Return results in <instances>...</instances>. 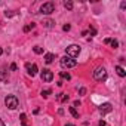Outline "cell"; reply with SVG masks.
I'll return each mask as SVG.
<instances>
[{
  "label": "cell",
  "instance_id": "cell-26",
  "mask_svg": "<svg viewBox=\"0 0 126 126\" xmlns=\"http://www.w3.org/2000/svg\"><path fill=\"white\" fill-rule=\"evenodd\" d=\"M79 94H80V95H85V94H86V89H85V88H80Z\"/></svg>",
  "mask_w": 126,
  "mask_h": 126
},
{
  "label": "cell",
  "instance_id": "cell-15",
  "mask_svg": "<svg viewBox=\"0 0 126 126\" xmlns=\"http://www.w3.org/2000/svg\"><path fill=\"white\" fill-rule=\"evenodd\" d=\"M73 6H74V5H73L71 0H65V2H64V8H65V9L71 11V9H73Z\"/></svg>",
  "mask_w": 126,
  "mask_h": 126
},
{
  "label": "cell",
  "instance_id": "cell-3",
  "mask_svg": "<svg viewBox=\"0 0 126 126\" xmlns=\"http://www.w3.org/2000/svg\"><path fill=\"white\" fill-rule=\"evenodd\" d=\"M80 50H82V49H80L79 45H70V46H67V49H65L68 58H77V56L80 55Z\"/></svg>",
  "mask_w": 126,
  "mask_h": 126
},
{
  "label": "cell",
  "instance_id": "cell-10",
  "mask_svg": "<svg viewBox=\"0 0 126 126\" xmlns=\"http://www.w3.org/2000/svg\"><path fill=\"white\" fill-rule=\"evenodd\" d=\"M56 99L59 102H67L68 101V95H65V94H58L56 95Z\"/></svg>",
  "mask_w": 126,
  "mask_h": 126
},
{
  "label": "cell",
  "instance_id": "cell-11",
  "mask_svg": "<svg viewBox=\"0 0 126 126\" xmlns=\"http://www.w3.org/2000/svg\"><path fill=\"white\" fill-rule=\"evenodd\" d=\"M53 59H55V55H53V53H46V55H45V62H46V64L53 62Z\"/></svg>",
  "mask_w": 126,
  "mask_h": 126
},
{
  "label": "cell",
  "instance_id": "cell-22",
  "mask_svg": "<svg viewBox=\"0 0 126 126\" xmlns=\"http://www.w3.org/2000/svg\"><path fill=\"white\" fill-rule=\"evenodd\" d=\"M89 33H91V36H96V28L95 27H89Z\"/></svg>",
  "mask_w": 126,
  "mask_h": 126
},
{
  "label": "cell",
  "instance_id": "cell-32",
  "mask_svg": "<svg viewBox=\"0 0 126 126\" xmlns=\"http://www.w3.org/2000/svg\"><path fill=\"white\" fill-rule=\"evenodd\" d=\"M2 53H3V49H2V47H0V55H2Z\"/></svg>",
  "mask_w": 126,
  "mask_h": 126
},
{
  "label": "cell",
  "instance_id": "cell-8",
  "mask_svg": "<svg viewBox=\"0 0 126 126\" xmlns=\"http://www.w3.org/2000/svg\"><path fill=\"white\" fill-rule=\"evenodd\" d=\"M98 110H99L101 114H107V113H110V111L113 110V107H111L110 102H104V104H101V105L98 107Z\"/></svg>",
  "mask_w": 126,
  "mask_h": 126
},
{
  "label": "cell",
  "instance_id": "cell-31",
  "mask_svg": "<svg viewBox=\"0 0 126 126\" xmlns=\"http://www.w3.org/2000/svg\"><path fill=\"white\" fill-rule=\"evenodd\" d=\"M65 126H74V125H71V123H67V125H65Z\"/></svg>",
  "mask_w": 126,
  "mask_h": 126
},
{
  "label": "cell",
  "instance_id": "cell-19",
  "mask_svg": "<svg viewBox=\"0 0 126 126\" xmlns=\"http://www.w3.org/2000/svg\"><path fill=\"white\" fill-rule=\"evenodd\" d=\"M33 50H34V53H37V55H42V53H43V47H40V46H34Z\"/></svg>",
  "mask_w": 126,
  "mask_h": 126
},
{
  "label": "cell",
  "instance_id": "cell-23",
  "mask_svg": "<svg viewBox=\"0 0 126 126\" xmlns=\"http://www.w3.org/2000/svg\"><path fill=\"white\" fill-rule=\"evenodd\" d=\"M15 14H16V12H14V11H9V12H5V16H6V18H11V16H14Z\"/></svg>",
  "mask_w": 126,
  "mask_h": 126
},
{
  "label": "cell",
  "instance_id": "cell-17",
  "mask_svg": "<svg viewBox=\"0 0 126 126\" xmlns=\"http://www.w3.org/2000/svg\"><path fill=\"white\" fill-rule=\"evenodd\" d=\"M59 76H61V79H64V80H70V79H71V76H70L68 73H65V71H61Z\"/></svg>",
  "mask_w": 126,
  "mask_h": 126
},
{
  "label": "cell",
  "instance_id": "cell-30",
  "mask_svg": "<svg viewBox=\"0 0 126 126\" xmlns=\"http://www.w3.org/2000/svg\"><path fill=\"white\" fill-rule=\"evenodd\" d=\"M0 126H5V123H3V120L0 119Z\"/></svg>",
  "mask_w": 126,
  "mask_h": 126
},
{
  "label": "cell",
  "instance_id": "cell-13",
  "mask_svg": "<svg viewBox=\"0 0 126 126\" xmlns=\"http://www.w3.org/2000/svg\"><path fill=\"white\" fill-rule=\"evenodd\" d=\"M55 25V21H52V19H45L43 21V27H46V28H52Z\"/></svg>",
  "mask_w": 126,
  "mask_h": 126
},
{
  "label": "cell",
  "instance_id": "cell-28",
  "mask_svg": "<svg viewBox=\"0 0 126 126\" xmlns=\"http://www.w3.org/2000/svg\"><path fill=\"white\" fill-rule=\"evenodd\" d=\"M98 126H107V123H105V122H104V120H101V122H99V123H98Z\"/></svg>",
  "mask_w": 126,
  "mask_h": 126
},
{
  "label": "cell",
  "instance_id": "cell-14",
  "mask_svg": "<svg viewBox=\"0 0 126 126\" xmlns=\"http://www.w3.org/2000/svg\"><path fill=\"white\" fill-rule=\"evenodd\" d=\"M19 119H21V126H28V125H27V114H25V113H22V114L19 116Z\"/></svg>",
  "mask_w": 126,
  "mask_h": 126
},
{
  "label": "cell",
  "instance_id": "cell-4",
  "mask_svg": "<svg viewBox=\"0 0 126 126\" xmlns=\"http://www.w3.org/2000/svg\"><path fill=\"white\" fill-rule=\"evenodd\" d=\"M18 104H19V101H18V98H16L15 95H8V96L5 98V105H6L9 110H15V108L18 107Z\"/></svg>",
  "mask_w": 126,
  "mask_h": 126
},
{
  "label": "cell",
  "instance_id": "cell-9",
  "mask_svg": "<svg viewBox=\"0 0 126 126\" xmlns=\"http://www.w3.org/2000/svg\"><path fill=\"white\" fill-rule=\"evenodd\" d=\"M104 43L105 45H111V47H117L119 46V42L117 40H113V39H104Z\"/></svg>",
  "mask_w": 126,
  "mask_h": 126
},
{
  "label": "cell",
  "instance_id": "cell-21",
  "mask_svg": "<svg viewBox=\"0 0 126 126\" xmlns=\"http://www.w3.org/2000/svg\"><path fill=\"white\" fill-rule=\"evenodd\" d=\"M0 80H2V82H8V80H9V77H8L6 74H3L2 71H0Z\"/></svg>",
  "mask_w": 126,
  "mask_h": 126
},
{
  "label": "cell",
  "instance_id": "cell-27",
  "mask_svg": "<svg viewBox=\"0 0 126 126\" xmlns=\"http://www.w3.org/2000/svg\"><path fill=\"white\" fill-rule=\"evenodd\" d=\"M76 107H80V101H79V99L74 101V108H76Z\"/></svg>",
  "mask_w": 126,
  "mask_h": 126
},
{
  "label": "cell",
  "instance_id": "cell-16",
  "mask_svg": "<svg viewBox=\"0 0 126 126\" xmlns=\"http://www.w3.org/2000/svg\"><path fill=\"white\" fill-rule=\"evenodd\" d=\"M68 111L71 113V116H73V117H76V119H79V113H77V110H76L74 107H70V108H68Z\"/></svg>",
  "mask_w": 126,
  "mask_h": 126
},
{
  "label": "cell",
  "instance_id": "cell-20",
  "mask_svg": "<svg viewBox=\"0 0 126 126\" xmlns=\"http://www.w3.org/2000/svg\"><path fill=\"white\" fill-rule=\"evenodd\" d=\"M50 94H52V91H50V89H45V91H42V96H43V98H47Z\"/></svg>",
  "mask_w": 126,
  "mask_h": 126
},
{
  "label": "cell",
  "instance_id": "cell-25",
  "mask_svg": "<svg viewBox=\"0 0 126 126\" xmlns=\"http://www.w3.org/2000/svg\"><path fill=\"white\" fill-rule=\"evenodd\" d=\"M16 68H18L16 64H15V62H12V64H11V70H12V71H16Z\"/></svg>",
  "mask_w": 126,
  "mask_h": 126
},
{
  "label": "cell",
  "instance_id": "cell-6",
  "mask_svg": "<svg viewBox=\"0 0 126 126\" xmlns=\"http://www.w3.org/2000/svg\"><path fill=\"white\" fill-rule=\"evenodd\" d=\"M40 77H42L43 82H52V79H53V73H52L50 70H47V68H43Z\"/></svg>",
  "mask_w": 126,
  "mask_h": 126
},
{
  "label": "cell",
  "instance_id": "cell-18",
  "mask_svg": "<svg viewBox=\"0 0 126 126\" xmlns=\"http://www.w3.org/2000/svg\"><path fill=\"white\" fill-rule=\"evenodd\" d=\"M34 27H36V24H33V22H31V24H27V25L24 27V33H28V31H30V30H33Z\"/></svg>",
  "mask_w": 126,
  "mask_h": 126
},
{
  "label": "cell",
  "instance_id": "cell-29",
  "mask_svg": "<svg viewBox=\"0 0 126 126\" xmlns=\"http://www.w3.org/2000/svg\"><path fill=\"white\" fill-rule=\"evenodd\" d=\"M120 8L125 9V8H126V2H122V3H120Z\"/></svg>",
  "mask_w": 126,
  "mask_h": 126
},
{
  "label": "cell",
  "instance_id": "cell-2",
  "mask_svg": "<svg viewBox=\"0 0 126 126\" xmlns=\"http://www.w3.org/2000/svg\"><path fill=\"white\" fill-rule=\"evenodd\" d=\"M59 64H61L62 68H73V67L77 65V62H76V59H73V58L62 56V58L59 59Z\"/></svg>",
  "mask_w": 126,
  "mask_h": 126
},
{
  "label": "cell",
  "instance_id": "cell-7",
  "mask_svg": "<svg viewBox=\"0 0 126 126\" xmlns=\"http://www.w3.org/2000/svg\"><path fill=\"white\" fill-rule=\"evenodd\" d=\"M25 70H27V73H28V76H36L37 74V65L36 64H30V62H27V64H25Z\"/></svg>",
  "mask_w": 126,
  "mask_h": 126
},
{
  "label": "cell",
  "instance_id": "cell-12",
  "mask_svg": "<svg viewBox=\"0 0 126 126\" xmlns=\"http://www.w3.org/2000/svg\"><path fill=\"white\" fill-rule=\"evenodd\" d=\"M116 73H117L120 77H125V76H126V71H125V68H123V67H120V65H116Z\"/></svg>",
  "mask_w": 126,
  "mask_h": 126
},
{
  "label": "cell",
  "instance_id": "cell-24",
  "mask_svg": "<svg viewBox=\"0 0 126 126\" xmlns=\"http://www.w3.org/2000/svg\"><path fill=\"white\" fill-rule=\"evenodd\" d=\"M70 28H71V25H70V24H65L64 27H62V30H64V31H70Z\"/></svg>",
  "mask_w": 126,
  "mask_h": 126
},
{
  "label": "cell",
  "instance_id": "cell-1",
  "mask_svg": "<svg viewBox=\"0 0 126 126\" xmlns=\"http://www.w3.org/2000/svg\"><path fill=\"white\" fill-rule=\"evenodd\" d=\"M92 76H94V79H95L96 82H104V80L107 79V70H105L104 67H96Z\"/></svg>",
  "mask_w": 126,
  "mask_h": 126
},
{
  "label": "cell",
  "instance_id": "cell-5",
  "mask_svg": "<svg viewBox=\"0 0 126 126\" xmlns=\"http://www.w3.org/2000/svg\"><path fill=\"white\" fill-rule=\"evenodd\" d=\"M53 11H55V3H53V2L43 3V5H42V8H40V12H42V14H45V15H50Z\"/></svg>",
  "mask_w": 126,
  "mask_h": 126
}]
</instances>
